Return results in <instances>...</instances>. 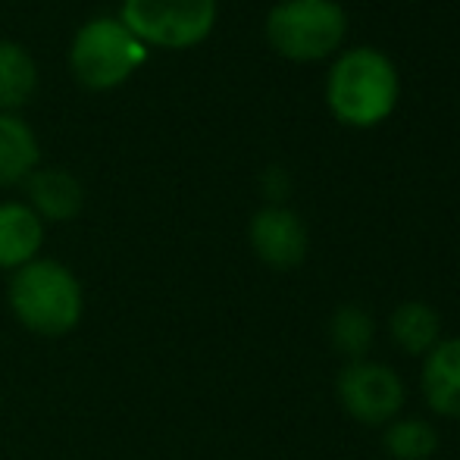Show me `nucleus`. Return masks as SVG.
Returning <instances> with one entry per match:
<instances>
[{
    "label": "nucleus",
    "mask_w": 460,
    "mask_h": 460,
    "mask_svg": "<svg viewBox=\"0 0 460 460\" xmlns=\"http://www.w3.org/2000/svg\"><path fill=\"white\" fill-rule=\"evenodd\" d=\"M398 69L382 50L354 48L335 60L326 79V101L335 119L354 128L379 126L398 107Z\"/></svg>",
    "instance_id": "f257e3e1"
},
{
    "label": "nucleus",
    "mask_w": 460,
    "mask_h": 460,
    "mask_svg": "<svg viewBox=\"0 0 460 460\" xmlns=\"http://www.w3.org/2000/svg\"><path fill=\"white\" fill-rule=\"evenodd\" d=\"M10 307L16 320L29 332L44 335V339H60L73 332L85 310L82 285L57 261H31L22 270H16L10 279Z\"/></svg>",
    "instance_id": "f03ea898"
},
{
    "label": "nucleus",
    "mask_w": 460,
    "mask_h": 460,
    "mask_svg": "<svg viewBox=\"0 0 460 460\" xmlns=\"http://www.w3.org/2000/svg\"><path fill=\"white\" fill-rule=\"evenodd\" d=\"M147 60V48L113 16H94L69 44V69L88 92H110Z\"/></svg>",
    "instance_id": "7ed1b4c3"
},
{
    "label": "nucleus",
    "mask_w": 460,
    "mask_h": 460,
    "mask_svg": "<svg viewBox=\"0 0 460 460\" xmlns=\"http://www.w3.org/2000/svg\"><path fill=\"white\" fill-rule=\"evenodd\" d=\"M348 31V16L335 0H282L267 16V41L295 63L329 57Z\"/></svg>",
    "instance_id": "20e7f679"
},
{
    "label": "nucleus",
    "mask_w": 460,
    "mask_h": 460,
    "mask_svg": "<svg viewBox=\"0 0 460 460\" xmlns=\"http://www.w3.org/2000/svg\"><path fill=\"white\" fill-rule=\"evenodd\" d=\"M119 22L145 48L188 50L217 25V0H122Z\"/></svg>",
    "instance_id": "39448f33"
},
{
    "label": "nucleus",
    "mask_w": 460,
    "mask_h": 460,
    "mask_svg": "<svg viewBox=\"0 0 460 460\" xmlns=\"http://www.w3.org/2000/svg\"><path fill=\"white\" fill-rule=\"evenodd\" d=\"M335 394L358 423H392L404 407V382L392 367L376 360H348L335 376Z\"/></svg>",
    "instance_id": "423d86ee"
},
{
    "label": "nucleus",
    "mask_w": 460,
    "mask_h": 460,
    "mask_svg": "<svg viewBox=\"0 0 460 460\" xmlns=\"http://www.w3.org/2000/svg\"><path fill=\"white\" fill-rule=\"evenodd\" d=\"M251 248L267 267L291 270L307 257V229L288 207H263L251 219Z\"/></svg>",
    "instance_id": "0eeeda50"
},
{
    "label": "nucleus",
    "mask_w": 460,
    "mask_h": 460,
    "mask_svg": "<svg viewBox=\"0 0 460 460\" xmlns=\"http://www.w3.org/2000/svg\"><path fill=\"white\" fill-rule=\"evenodd\" d=\"M44 244V223L29 204L6 200L0 204V270H22L25 263L38 261Z\"/></svg>",
    "instance_id": "6e6552de"
},
{
    "label": "nucleus",
    "mask_w": 460,
    "mask_h": 460,
    "mask_svg": "<svg viewBox=\"0 0 460 460\" xmlns=\"http://www.w3.org/2000/svg\"><path fill=\"white\" fill-rule=\"evenodd\" d=\"M423 398L442 417H460V339H442L423 358Z\"/></svg>",
    "instance_id": "1a4fd4ad"
},
{
    "label": "nucleus",
    "mask_w": 460,
    "mask_h": 460,
    "mask_svg": "<svg viewBox=\"0 0 460 460\" xmlns=\"http://www.w3.org/2000/svg\"><path fill=\"white\" fill-rule=\"evenodd\" d=\"M25 191H29V207L50 223H66L75 213L82 210V185L73 172L66 170H35L29 179H25Z\"/></svg>",
    "instance_id": "9d476101"
},
{
    "label": "nucleus",
    "mask_w": 460,
    "mask_h": 460,
    "mask_svg": "<svg viewBox=\"0 0 460 460\" xmlns=\"http://www.w3.org/2000/svg\"><path fill=\"white\" fill-rule=\"evenodd\" d=\"M41 164V147L31 126L16 113H0V185H25Z\"/></svg>",
    "instance_id": "9b49d317"
},
{
    "label": "nucleus",
    "mask_w": 460,
    "mask_h": 460,
    "mask_svg": "<svg viewBox=\"0 0 460 460\" xmlns=\"http://www.w3.org/2000/svg\"><path fill=\"white\" fill-rule=\"evenodd\" d=\"M388 332L404 354L426 358L442 341V320L429 304L404 301L401 307H394L392 320H388Z\"/></svg>",
    "instance_id": "f8f14e48"
},
{
    "label": "nucleus",
    "mask_w": 460,
    "mask_h": 460,
    "mask_svg": "<svg viewBox=\"0 0 460 460\" xmlns=\"http://www.w3.org/2000/svg\"><path fill=\"white\" fill-rule=\"evenodd\" d=\"M38 88V66L16 41L0 38V113H16Z\"/></svg>",
    "instance_id": "ddd939ff"
},
{
    "label": "nucleus",
    "mask_w": 460,
    "mask_h": 460,
    "mask_svg": "<svg viewBox=\"0 0 460 460\" xmlns=\"http://www.w3.org/2000/svg\"><path fill=\"white\" fill-rule=\"evenodd\" d=\"M373 339H376L373 316L364 307H358V304H345L329 320V341L348 360H364V354L373 348Z\"/></svg>",
    "instance_id": "4468645a"
},
{
    "label": "nucleus",
    "mask_w": 460,
    "mask_h": 460,
    "mask_svg": "<svg viewBox=\"0 0 460 460\" xmlns=\"http://www.w3.org/2000/svg\"><path fill=\"white\" fill-rule=\"evenodd\" d=\"M382 448L394 460H429L438 451V432L426 420H394L382 436Z\"/></svg>",
    "instance_id": "2eb2a0df"
},
{
    "label": "nucleus",
    "mask_w": 460,
    "mask_h": 460,
    "mask_svg": "<svg viewBox=\"0 0 460 460\" xmlns=\"http://www.w3.org/2000/svg\"><path fill=\"white\" fill-rule=\"evenodd\" d=\"M263 188H267V194L273 200H282L285 198V191H288V182H285V176L279 170H270L267 172V179H263Z\"/></svg>",
    "instance_id": "dca6fc26"
}]
</instances>
